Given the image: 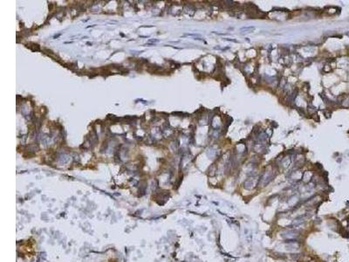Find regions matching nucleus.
<instances>
[{"label": "nucleus", "mask_w": 349, "mask_h": 262, "mask_svg": "<svg viewBox=\"0 0 349 262\" xmlns=\"http://www.w3.org/2000/svg\"><path fill=\"white\" fill-rule=\"evenodd\" d=\"M298 233H299V231H288L284 232L282 234V236L288 239H293L296 237H298V235H299Z\"/></svg>", "instance_id": "obj_1"}, {"label": "nucleus", "mask_w": 349, "mask_h": 262, "mask_svg": "<svg viewBox=\"0 0 349 262\" xmlns=\"http://www.w3.org/2000/svg\"><path fill=\"white\" fill-rule=\"evenodd\" d=\"M257 179L255 177H250L248 178L245 182H244V187L246 189H251L252 187H254V185L256 184V181Z\"/></svg>", "instance_id": "obj_2"}, {"label": "nucleus", "mask_w": 349, "mask_h": 262, "mask_svg": "<svg viewBox=\"0 0 349 262\" xmlns=\"http://www.w3.org/2000/svg\"><path fill=\"white\" fill-rule=\"evenodd\" d=\"M255 29V27H253V26H247V27H243V28H241L240 30L241 31H244V30H246V31H249V30H254Z\"/></svg>", "instance_id": "obj_3"}, {"label": "nucleus", "mask_w": 349, "mask_h": 262, "mask_svg": "<svg viewBox=\"0 0 349 262\" xmlns=\"http://www.w3.org/2000/svg\"><path fill=\"white\" fill-rule=\"evenodd\" d=\"M225 40H228V41H233V42H238L237 40H235V39H230V38H224Z\"/></svg>", "instance_id": "obj_4"}]
</instances>
